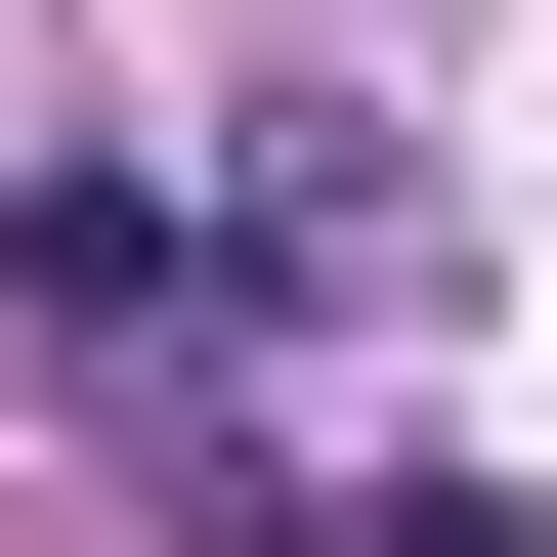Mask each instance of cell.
I'll return each mask as SVG.
<instances>
[{
	"instance_id": "cell-1",
	"label": "cell",
	"mask_w": 557,
	"mask_h": 557,
	"mask_svg": "<svg viewBox=\"0 0 557 557\" xmlns=\"http://www.w3.org/2000/svg\"><path fill=\"white\" fill-rule=\"evenodd\" d=\"M0 300H44V344H172V300H214V214H172V172H44V214H0Z\"/></svg>"
}]
</instances>
